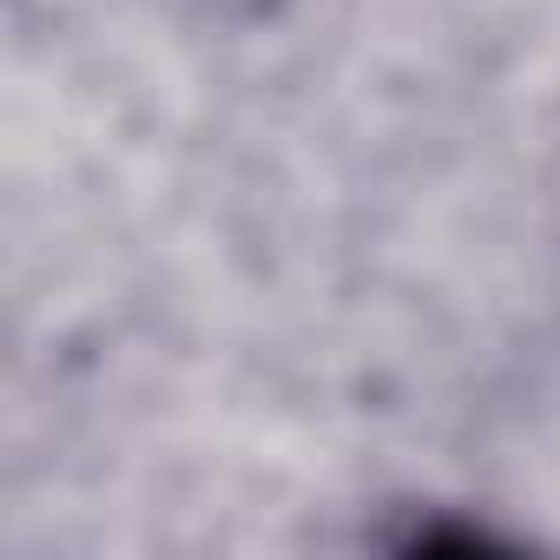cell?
I'll return each mask as SVG.
<instances>
[]
</instances>
